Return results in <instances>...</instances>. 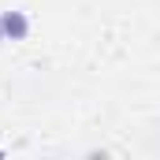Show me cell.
Here are the masks:
<instances>
[{
	"mask_svg": "<svg viewBox=\"0 0 160 160\" xmlns=\"http://www.w3.org/2000/svg\"><path fill=\"white\" fill-rule=\"evenodd\" d=\"M0 26H4V34H11V38H26V19H22L19 11H8V15L0 19Z\"/></svg>",
	"mask_w": 160,
	"mask_h": 160,
	"instance_id": "1",
	"label": "cell"
},
{
	"mask_svg": "<svg viewBox=\"0 0 160 160\" xmlns=\"http://www.w3.org/2000/svg\"><path fill=\"white\" fill-rule=\"evenodd\" d=\"M0 30H4V26H0Z\"/></svg>",
	"mask_w": 160,
	"mask_h": 160,
	"instance_id": "2",
	"label": "cell"
}]
</instances>
